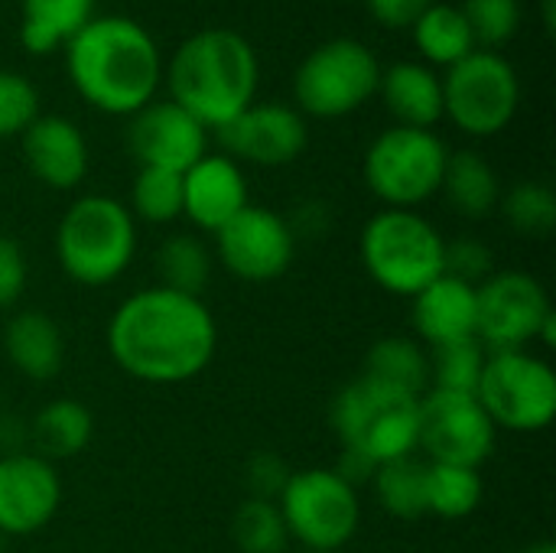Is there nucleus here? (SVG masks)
<instances>
[{
    "label": "nucleus",
    "instance_id": "nucleus-40",
    "mask_svg": "<svg viewBox=\"0 0 556 553\" xmlns=\"http://www.w3.org/2000/svg\"><path fill=\"white\" fill-rule=\"evenodd\" d=\"M433 0H368L371 16L391 29H410Z\"/></svg>",
    "mask_w": 556,
    "mask_h": 553
},
{
    "label": "nucleus",
    "instance_id": "nucleus-9",
    "mask_svg": "<svg viewBox=\"0 0 556 553\" xmlns=\"http://www.w3.org/2000/svg\"><path fill=\"white\" fill-rule=\"evenodd\" d=\"M476 398L495 430L538 433L556 417V375L551 362L528 349L489 352Z\"/></svg>",
    "mask_w": 556,
    "mask_h": 553
},
{
    "label": "nucleus",
    "instance_id": "nucleus-43",
    "mask_svg": "<svg viewBox=\"0 0 556 553\" xmlns=\"http://www.w3.org/2000/svg\"><path fill=\"white\" fill-rule=\"evenodd\" d=\"M283 553H326V551H283Z\"/></svg>",
    "mask_w": 556,
    "mask_h": 553
},
{
    "label": "nucleus",
    "instance_id": "nucleus-42",
    "mask_svg": "<svg viewBox=\"0 0 556 553\" xmlns=\"http://www.w3.org/2000/svg\"><path fill=\"white\" fill-rule=\"evenodd\" d=\"M544 23H547V33H554V0H544Z\"/></svg>",
    "mask_w": 556,
    "mask_h": 553
},
{
    "label": "nucleus",
    "instance_id": "nucleus-25",
    "mask_svg": "<svg viewBox=\"0 0 556 553\" xmlns=\"http://www.w3.org/2000/svg\"><path fill=\"white\" fill-rule=\"evenodd\" d=\"M94 433V417L81 401L72 398H55L42 404L29 424V443L36 456L55 463V460H72L78 456Z\"/></svg>",
    "mask_w": 556,
    "mask_h": 553
},
{
    "label": "nucleus",
    "instance_id": "nucleus-4",
    "mask_svg": "<svg viewBox=\"0 0 556 553\" xmlns=\"http://www.w3.org/2000/svg\"><path fill=\"white\" fill-rule=\"evenodd\" d=\"M137 254V222L111 196L75 199L55 228L59 267L81 287L114 284Z\"/></svg>",
    "mask_w": 556,
    "mask_h": 553
},
{
    "label": "nucleus",
    "instance_id": "nucleus-20",
    "mask_svg": "<svg viewBox=\"0 0 556 553\" xmlns=\"http://www.w3.org/2000/svg\"><path fill=\"white\" fill-rule=\"evenodd\" d=\"M410 303L417 342H427V349L476 339V287L440 274L417 297H410Z\"/></svg>",
    "mask_w": 556,
    "mask_h": 553
},
{
    "label": "nucleus",
    "instance_id": "nucleus-22",
    "mask_svg": "<svg viewBox=\"0 0 556 553\" xmlns=\"http://www.w3.org/2000/svg\"><path fill=\"white\" fill-rule=\"evenodd\" d=\"M378 91L401 127L433 130L443 121V78L424 62H394L381 68Z\"/></svg>",
    "mask_w": 556,
    "mask_h": 553
},
{
    "label": "nucleus",
    "instance_id": "nucleus-27",
    "mask_svg": "<svg viewBox=\"0 0 556 553\" xmlns=\"http://www.w3.org/2000/svg\"><path fill=\"white\" fill-rule=\"evenodd\" d=\"M378 505L401 521H417L427 515V460L424 456H401L381 463L371 476Z\"/></svg>",
    "mask_w": 556,
    "mask_h": 553
},
{
    "label": "nucleus",
    "instance_id": "nucleus-34",
    "mask_svg": "<svg viewBox=\"0 0 556 553\" xmlns=\"http://www.w3.org/2000/svg\"><path fill=\"white\" fill-rule=\"evenodd\" d=\"M498 209L508 225L525 238H547L556 228V196L547 183H518L502 192Z\"/></svg>",
    "mask_w": 556,
    "mask_h": 553
},
{
    "label": "nucleus",
    "instance_id": "nucleus-19",
    "mask_svg": "<svg viewBox=\"0 0 556 553\" xmlns=\"http://www.w3.org/2000/svg\"><path fill=\"white\" fill-rule=\"evenodd\" d=\"M23 163L49 189H75L88 173L85 134L59 114H39L23 134Z\"/></svg>",
    "mask_w": 556,
    "mask_h": 553
},
{
    "label": "nucleus",
    "instance_id": "nucleus-11",
    "mask_svg": "<svg viewBox=\"0 0 556 553\" xmlns=\"http://www.w3.org/2000/svg\"><path fill=\"white\" fill-rule=\"evenodd\" d=\"M521 81L511 62L498 52L476 49L463 62L446 68L443 78V117L463 134L492 137L502 134L518 111Z\"/></svg>",
    "mask_w": 556,
    "mask_h": 553
},
{
    "label": "nucleus",
    "instance_id": "nucleus-24",
    "mask_svg": "<svg viewBox=\"0 0 556 553\" xmlns=\"http://www.w3.org/2000/svg\"><path fill=\"white\" fill-rule=\"evenodd\" d=\"M440 192L446 196L450 209L463 218H489L502 202V179L495 166L476 150H456L446 156Z\"/></svg>",
    "mask_w": 556,
    "mask_h": 553
},
{
    "label": "nucleus",
    "instance_id": "nucleus-10",
    "mask_svg": "<svg viewBox=\"0 0 556 553\" xmlns=\"http://www.w3.org/2000/svg\"><path fill=\"white\" fill-rule=\"evenodd\" d=\"M381 65L375 52L358 39H329L319 49H313L296 75H293V95L303 114L309 117H345L358 111L371 95H378Z\"/></svg>",
    "mask_w": 556,
    "mask_h": 553
},
{
    "label": "nucleus",
    "instance_id": "nucleus-31",
    "mask_svg": "<svg viewBox=\"0 0 556 553\" xmlns=\"http://www.w3.org/2000/svg\"><path fill=\"white\" fill-rule=\"evenodd\" d=\"M430 352V391L450 394H476L485 368V345L479 339H463L450 345L427 349Z\"/></svg>",
    "mask_w": 556,
    "mask_h": 553
},
{
    "label": "nucleus",
    "instance_id": "nucleus-37",
    "mask_svg": "<svg viewBox=\"0 0 556 553\" xmlns=\"http://www.w3.org/2000/svg\"><path fill=\"white\" fill-rule=\"evenodd\" d=\"M492 264L495 257L479 238H456V241H446L443 248V274L469 287H479L482 280H489L495 274Z\"/></svg>",
    "mask_w": 556,
    "mask_h": 553
},
{
    "label": "nucleus",
    "instance_id": "nucleus-29",
    "mask_svg": "<svg viewBox=\"0 0 556 553\" xmlns=\"http://www.w3.org/2000/svg\"><path fill=\"white\" fill-rule=\"evenodd\" d=\"M153 264L160 274V287L186 297H202L212 280V254L195 235H169L156 248Z\"/></svg>",
    "mask_w": 556,
    "mask_h": 553
},
{
    "label": "nucleus",
    "instance_id": "nucleus-18",
    "mask_svg": "<svg viewBox=\"0 0 556 553\" xmlns=\"http://www.w3.org/2000/svg\"><path fill=\"white\" fill-rule=\"evenodd\" d=\"M248 202V179L225 153H205L182 173V215L202 231H222Z\"/></svg>",
    "mask_w": 556,
    "mask_h": 553
},
{
    "label": "nucleus",
    "instance_id": "nucleus-21",
    "mask_svg": "<svg viewBox=\"0 0 556 553\" xmlns=\"http://www.w3.org/2000/svg\"><path fill=\"white\" fill-rule=\"evenodd\" d=\"M3 352L23 378L52 381L65 362V339L49 313L20 310L3 326Z\"/></svg>",
    "mask_w": 556,
    "mask_h": 553
},
{
    "label": "nucleus",
    "instance_id": "nucleus-33",
    "mask_svg": "<svg viewBox=\"0 0 556 553\" xmlns=\"http://www.w3.org/2000/svg\"><path fill=\"white\" fill-rule=\"evenodd\" d=\"M130 215L150 225L176 222L182 215V173L140 166L130 186Z\"/></svg>",
    "mask_w": 556,
    "mask_h": 553
},
{
    "label": "nucleus",
    "instance_id": "nucleus-30",
    "mask_svg": "<svg viewBox=\"0 0 556 553\" xmlns=\"http://www.w3.org/2000/svg\"><path fill=\"white\" fill-rule=\"evenodd\" d=\"M482 476L479 469L427 463V515L459 521L482 505Z\"/></svg>",
    "mask_w": 556,
    "mask_h": 553
},
{
    "label": "nucleus",
    "instance_id": "nucleus-26",
    "mask_svg": "<svg viewBox=\"0 0 556 553\" xmlns=\"http://www.w3.org/2000/svg\"><path fill=\"white\" fill-rule=\"evenodd\" d=\"M20 10L23 49L33 55H49L94 16V0H20Z\"/></svg>",
    "mask_w": 556,
    "mask_h": 553
},
{
    "label": "nucleus",
    "instance_id": "nucleus-8",
    "mask_svg": "<svg viewBox=\"0 0 556 553\" xmlns=\"http://www.w3.org/2000/svg\"><path fill=\"white\" fill-rule=\"evenodd\" d=\"M446 143L433 130L388 127L365 153V186L384 202V209H414L440 192L446 169Z\"/></svg>",
    "mask_w": 556,
    "mask_h": 553
},
{
    "label": "nucleus",
    "instance_id": "nucleus-17",
    "mask_svg": "<svg viewBox=\"0 0 556 553\" xmlns=\"http://www.w3.org/2000/svg\"><path fill=\"white\" fill-rule=\"evenodd\" d=\"M215 134L225 147V156L257 166H287L306 150L309 140L303 114L287 104H251Z\"/></svg>",
    "mask_w": 556,
    "mask_h": 553
},
{
    "label": "nucleus",
    "instance_id": "nucleus-32",
    "mask_svg": "<svg viewBox=\"0 0 556 553\" xmlns=\"http://www.w3.org/2000/svg\"><path fill=\"white\" fill-rule=\"evenodd\" d=\"M231 541L241 553L290 551V535L277 502L241 499V505L231 515Z\"/></svg>",
    "mask_w": 556,
    "mask_h": 553
},
{
    "label": "nucleus",
    "instance_id": "nucleus-35",
    "mask_svg": "<svg viewBox=\"0 0 556 553\" xmlns=\"http://www.w3.org/2000/svg\"><path fill=\"white\" fill-rule=\"evenodd\" d=\"M463 16L476 39V49L498 52L508 39H515L521 26V3L518 0H466Z\"/></svg>",
    "mask_w": 556,
    "mask_h": 553
},
{
    "label": "nucleus",
    "instance_id": "nucleus-12",
    "mask_svg": "<svg viewBox=\"0 0 556 553\" xmlns=\"http://www.w3.org/2000/svg\"><path fill=\"white\" fill-rule=\"evenodd\" d=\"M551 316L554 306L544 284L525 271H502L476 287V339L485 352L528 349Z\"/></svg>",
    "mask_w": 556,
    "mask_h": 553
},
{
    "label": "nucleus",
    "instance_id": "nucleus-38",
    "mask_svg": "<svg viewBox=\"0 0 556 553\" xmlns=\"http://www.w3.org/2000/svg\"><path fill=\"white\" fill-rule=\"evenodd\" d=\"M290 466L277 456V453H254L244 466V489L248 499H264V502H277L287 479H290Z\"/></svg>",
    "mask_w": 556,
    "mask_h": 553
},
{
    "label": "nucleus",
    "instance_id": "nucleus-41",
    "mask_svg": "<svg viewBox=\"0 0 556 553\" xmlns=\"http://www.w3.org/2000/svg\"><path fill=\"white\" fill-rule=\"evenodd\" d=\"M521 553H556V544H551V541H541V544H531V548H525Z\"/></svg>",
    "mask_w": 556,
    "mask_h": 553
},
{
    "label": "nucleus",
    "instance_id": "nucleus-23",
    "mask_svg": "<svg viewBox=\"0 0 556 553\" xmlns=\"http://www.w3.org/2000/svg\"><path fill=\"white\" fill-rule=\"evenodd\" d=\"M358 378H365L384 391L420 401L430 391V352L417 339L384 336L365 352Z\"/></svg>",
    "mask_w": 556,
    "mask_h": 553
},
{
    "label": "nucleus",
    "instance_id": "nucleus-3",
    "mask_svg": "<svg viewBox=\"0 0 556 553\" xmlns=\"http://www.w3.org/2000/svg\"><path fill=\"white\" fill-rule=\"evenodd\" d=\"M166 81L169 101L189 111L205 130H218L254 104L257 55L235 29H202L176 49Z\"/></svg>",
    "mask_w": 556,
    "mask_h": 553
},
{
    "label": "nucleus",
    "instance_id": "nucleus-13",
    "mask_svg": "<svg viewBox=\"0 0 556 553\" xmlns=\"http://www.w3.org/2000/svg\"><path fill=\"white\" fill-rule=\"evenodd\" d=\"M495 437L498 430L476 394L427 391L420 398L417 453H424L427 463L482 469L495 450Z\"/></svg>",
    "mask_w": 556,
    "mask_h": 553
},
{
    "label": "nucleus",
    "instance_id": "nucleus-39",
    "mask_svg": "<svg viewBox=\"0 0 556 553\" xmlns=\"http://www.w3.org/2000/svg\"><path fill=\"white\" fill-rule=\"evenodd\" d=\"M26 290V254L13 238H0V310H10Z\"/></svg>",
    "mask_w": 556,
    "mask_h": 553
},
{
    "label": "nucleus",
    "instance_id": "nucleus-28",
    "mask_svg": "<svg viewBox=\"0 0 556 553\" xmlns=\"http://www.w3.org/2000/svg\"><path fill=\"white\" fill-rule=\"evenodd\" d=\"M410 29H414V42H417L420 55L430 65H446L450 68V65L463 62L469 52H476V39H472L469 23H466L459 7L430 3L427 13Z\"/></svg>",
    "mask_w": 556,
    "mask_h": 553
},
{
    "label": "nucleus",
    "instance_id": "nucleus-16",
    "mask_svg": "<svg viewBox=\"0 0 556 553\" xmlns=\"http://www.w3.org/2000/svg\"><path fill=\"white\" fill-rule=\"evenodd\" d=\"M62 505L55 466L29 450L0 456V531L26 538L42 531Z\"/></svg>",
    "mask_w": 556,
    "mask_h": 553
},
{
    "label": "nucleus",
    "instance_id": "nucleus-1",
    "mask_svg": "<svg viewBox=\"0 0 556 553\" xmlns=\"http://www.w3.org/2000/svg\"><path fill=\"white\" fill-rule=\"evenodd\" d=\"M218 349V326L202 297L166 287L130 293L108 323L114 365L143 385H182L199 378Z\"/></svg>",
    "mask_w": 556,
    "mask_h": 553
},
{
    "label": "nucleus",
    "instance_id": "nucleus-2",
    "mask_svg": "<svg viewBox=\"0 0 556 553\" xmlns=\"http://www.w3.org/2000/svg\"><path fill=\"white\" fill-rule=\"evenodd\" d=\"M65 65L75 91L104 114H137L160 88V49L130 16H91L68 42Z\"/></svg>",
    "mask_w": 556,
    "mask_h": 553
},
{
    "label": "nucleus",
    "instance_id": "nucleus-14",
    "mask_svg": "<svg viewBox=\"0 0 556 553\" xmlns=\"http://www.w3.org/2000/svg\"><path fill=\"white\" fill-rule=\"evenodd\" d=\"M218 261L248 284H267L290 271L296 257V231L264 205H244L222 231H215Z\"/></svg>",
    "mask_w": 556,
    "mask_h": 553
},
{
    "label": "nucleus",
    "instance_id": "nucleus-36",
    "mask_svg": "<svg viewBox=\"0 0 556 553\" xmlns=\"http://www.w3.org/2000/svg\"><path fill=\"white\" fill-rule=\"evenodd\" d=\"M39 117V91L16 72H0V140L20 137Z\"/></svg>",
    "mask_w": 556,
    "mask_h": 553
},
{
    "label": "nucleus",
    "instance_id": "nucleus-6",
    "mask_svg": "<svg viewBox=\"0 0 556 553\" xmlns=\"http://www.w3.org/2000/svg\"><path fill=\"white\" fill-rule=\"evenodd\" d=\"M329 420L342 450L362 453L375 466L414 456L420 443V401L384 391L365 378L339 388Z\"/></svg>",
    "mask_w": 556,
    "mask_h": 553
},
{
    "label": "nucleus",
    "instance_id": "nucleus-5",
    "mask_svg": "<svg viewBox=\"0 0 556 553\" xmlns=\"http://www.w3.org/2000/svg\"><path fill=\"white\" fill-rule=\"evenodd\" d=\"M446 238L414 209H381L362 228L358 254L368 277L394 293L417 297L443 274Z\"/></svg>",
    "mask_w": 556,
    "mask_h": 553
},
{
    "label": "nucleus",
    "instance_id": "nucleus-15",
    "mask_svg": "<svg viewBox=\"0 0 556 553\" xmlns=\"http://www.w3.org/2000/svg\"><path fill=\"white\" fill-rule=\"evenodd\" d=\"M208 130L176 101H150L127 124V150L140 166L186 173L205 156Z\"/></svg>",
    "mask_w": 556,
    "mask_h": 553
},
{
    "label": "nucleus",
    "instance_id": "nucleus-7",
    "mask_svg": "<svg viewBox=\"0 0 556 553\" xmlns=\"http://www.w3.org/2000/svg\"><path fill=\"white\" fill-rule=\"evenodd\" d=\"M277 508L290 541H296L303 551L339 553L362 525L358 489L349 486L336 469L319 466L290 473Z\"/></svg>",
    "mask_w": 556,
    "mask_h": 553
}]
</instances>
